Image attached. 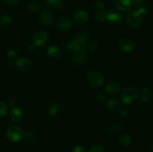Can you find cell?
<instances>
[{"label": "cell", "instance_id": "34", "mask_svg": "<svg viewBox=\"0 0 153 152\" xmlns=\"http://www.w3.org/2000/svg\"><path fill=\"white\" fill-rule=\"evenodd\" d=\"M88 49L90 52H97V49H98V45H97V43H91V44H89V46H88Z\"/></svg>", "mask_w": 153, "mask_h": 152}, {"label": "cell", "instance_id": "9", "mask_svg": "<svg viewBox=\"0 0 153 152\" xmlns=\"http://www.w3.org/2000/svg\"><path fill=\"white\" fill-rule=\"evenodd\" d=\"M118 47L122 52L125 53H130L134 49V43L130 38H123L118 43Z\"/></svg>", "mask_w": 153, "mask_h": 152}, {"label": "cell", "instance_id": "10", "mask_svg": "<svg viewBox=\"0 0 153 152\" xmlns=\"http://www.w3.org/2000/svg\"><path fill=\"white\" fill-rule=\"evenodd\" d=\"M31 61L26 58H19L15 63V66L16 67V69L22 72H25L29 70L31 68Z\"/></svg>", "mask_w": 153, "mask_h": 152}, {"label": "cell", "instance_id": "2", "mask_svg": "<svg viewBox=\"0 0 153 152\" xmlns=\"http://www.w3.org/2000/svg\"><path fill=\"white\" fill-rule=\"evenodd\" d=\"M138 96V92L134 86H127L123 89L121 92V99L126 104H132L136 101Z\"/></svg>", "mask_w": 153, "mask_h": 152}, {"label": "cell", "instance_id": "38", "mask_svg": "<svg viewBox=\"0 0 153 152\" xmlns=\"http://www.w3.org/2000/svg\"><path fill=\"white\" fill-rule=\"evenodd\" d=\"M71 152H85V151L82 145H76L72 149Z\"/></svg>", "mask_w": 153, "mask_h": 152}, {"label": "cell", "instance_id": "35", "mask_svg": "<svg viewBox=\"0 0 153 152\" xmlns=\"http://www.w3.org/2000/svg\"><path fill=\"white\" fill-rule=\"evenodd\" d=\"M128 113H129L128 110L127 108H126V107H122L119 112L120 116L121 117H123V118L126 117V116L128 115Z\"/></svg>", "mask_w": 153, "mask_h": 152}, {"label": "cell", "instance_id": "16", "mask_svg": "<svg viewBox=\"0 0 153 152\" xmlns=\"http://www.w3.org/2000/svg\"><path fill=\"white\" fill-rule=\"evenodd\" d=\"M22 111L20 107H13L10 113V119L13 122H19L22 119Z\"/></svg>", "mask_w": 153, "mask_h": 152}, {"label": "cell", "instance_id": "33", "mask_svg": "<svg viewBox=\"0 0 153 152\" xmlns=\"http://www.w3.org/2000/svg\"><path fill=\"white\" fill-rule=\"evenodd\" d=\"M25 139L28 142H33L35 139V137L34 134L31 132H27L25 134Z\"/></svg>", "mask_w": 153, "mask_h": 152}, {"label": "cell", "instance_id": "23", "mask_svg": "<svg viewBox=\"0 0 153 152\" xmlns=\"http://www.w3.org/2000/svg\"><path fill=\"white\" fill-rule=\"evenodd\" d=\"M59 111V105L57 103H52L48 107V113L51 116H55Z\"/></svg>", "mask_w": 153, "mask_h": 152}, {"label": "cell", "instance_id": "32", "mask_svg": "<svg viewBox=\"0 0 153 152\" xmlns=\"http://www.w3.org/2000/svg\"><path fill=\"white\" fill-rule=\"evenodd\" d=\"M89 152H105V151L100 145H93L90 148Z\"/></svg>", "mask_w": 153, "mask_h": 152}, {"label": "cell", "instance_id": "27", "mask_svg": "<svg viewBox=\"0 0 153 152\" xmlns=\"http://www.w3.org/2000/svg\"><path fill=\"white\" fill-rule=\"evenodd\" d=\"M7 110H8L7 104L3 101H0V117L5 116L7 113Z\"/></svg>", "mask_w": 153, "mask_h": 152}, {"label": "cell", "instance_id": "15", "mask_svg": "<svg viewBox=\"0 0 153 152\" xmlns=\"http://www.w3.org/2000/svg\"><path fill=\"white\" fill-rule=\"evenodd\" d=\"M120 85L116 81H110L106 84L105 91L110 95H116L120 91Z\"/></svg>", "mask_w": 153, "mask_h": 152}, {"label": "cell", "instance_id": "8", "mask_svg": "<svg viewBox=\"0 0 153 152\" xmlns=\"http://www.w3.org/2000/svg\"><path fill=\"white\" fill-rule=\"evenodd\" d=\"M38 20L43 26H49L53 22L54 16L50 10L44 9L40 12L38 16Z\"/></svg>", "mask_w": 153, "mask_h": 152}, {"label": "cell", "instance_id": "3", "mask_svg": "<svg viewBox=\"0 0 153 152\" xmlns=\"http://www.w3.org/2000/svg\"><path fill=\"white\" fill-rule=\"evenodd\" d=\"M87 80L92 86L99 88L104 83V77L97 70H91L87 74Z\"/></svg>", "mask_w": 153, "mask_h": 152}, {"label": "cell", "instance_id": "13", "mask_svg": "<svg viewBox=\"0 0 153 152\" xmlns=\"http://www.w3.org/2000/svg\"><path fill=\"white\" fill-rule=\"evenodd\" d=\"M115 5L120 12H128L131 8V0H116Z\"/></svg>", "mask_w": 153, "mask_h": 152}, {"label": "cell", "instance_id": "6", "mask_svg": "<svg viewBox=\"0 0 153 152\" xmlns=\"http://www.w3.org/2000/svg\"><path fill=\"white\" fill-rule=\"evenodd\" d=\"M49 40L48 34L44 31H39L36 32L32 37V44L34 46H42L46 44Z\"/></svg>", "mask_w": 153, "mask_h": 152}, {"label": "cell", "instance_id": "28", "mask_svg": "<svg viewBox=\"0 0 153 152\" xmlns=\"http://www.w3.org/2000/svg\"><path fill=\"white\" fill-rule=\"evenodd\" d=\"M94 9L95 11H104L105 4L102 1H97L94 4Z\"/></svg>", "mask_w": 153, "mask_h": 152}, {"label": "cell", "instance_id": "36", "mask_svg": "<svg viewBox=\"0 0 153 152\" xmlns=\"http://www.w3.org/2000/svg\"><path fill=\"white\" fill-rule=\"evenodd\" d=\"M19 0H3L4 3L8 6H14L19 2Z\"/></svg>", "mask_w": 153, "mask_h": 152}, {"label": "cell", "instance_id": "26", "mask_svg": "<svg viewBox=\"0 0 153 152\" xmlns=\"http://www.w3.org/2000/svg\"><path fill=\"white\" fill-rule=\"evenodd\" d=\"M27 8L31 13H35L37 12L40 8V5L38 2H36V1H32V2H30L29 4L27 6Z\"/></svg>", "mask_w": 153, "mask_h": 152}, {"label": "cell", "instance_id": "30", "mask_svg": "<svg viewBox=\"0 0 153 152\" xmlns=\"http://www.w3.org/2000/svg\"><path fill=\"white\" fill-rule=\"evenodd\" d=\"M96 18H97V20L99 22H104L106 19V13H105V11H99L97 12V14H96Z\"/></svg>", "mask_w": 153, "mask_h": 152}, {"label": "cell", "instance_id": "12", "mask_svg": "<svg viewBox=\"0 0 153 152\" xmlns=\"http://www.w3.org/2000/svg\"><path fill=\"white\" fill-rule=\"evenodd\" d=\"M87 61V55L85 51L75 52L73 56V62L76 66H82Z\"/></svg>", "mask_w": 153, "mask_h": 152}, {"label": "cell", "instance_id": "1", "mask_svg": "<svg viewBox=\"0 0 153 152\" xmlns=\"http://www.w3.org/2000/svg\"><path fill=\"white\" fill-rule=\"evenodd\" d=\"M126 22L128 26L132 29H138L143 22V14L138 10H134L128 13Z\"/></svg>", "mask_w": 153, "mask_h": 152}, {"label": "cell", "instance_id": "24", "mask_svg": "<svg viewBox=\"0 0 153 152\" xmlns=\"http://www.w3.org/2000/svg\"><path fill=\"white\" fill-rule=\"evenodd\" d=\"M119 106V101L117 98H112L107 102V107L110 110H115Z\"/></svg>", "mask_w": 153, "mask_h": 152}, {"label": "cell", "instance_id": "29", "mask_svg": "<svg viewBox=\"0 0 153 152\" xmlns=\"http://www.w3.org/2000/svg\"><path fill=\"white\" fill-rule=\"evenodd\" d=\"M131 5L135 7L137 9L140 8L141 7H143L146 3H145L144 0H131Z\"/></svg>", "mask_w": 153, "mask_h": 152}, {"label": "cell", "instance_id": "18", "mask_svg": "<svg viewBox=\"0 0 153 152\" xmlns=\"http://www.w3.org/2000/svg\"><path fill=\"white\" fill-rule=\"evenodd\" d=\"M123 127L120 124L114 123L111 125L108 128V134L111 136H117L120 134Z\"/></svg>", "mask_w": 153, "mask_h": 152}, {"label": "cell", "instance_id": "7", "mask_svg": "<svg viewBox=\"0 0 153 152\" xmlns=\"http://www.w3.org/2000/svg\"><path fill=\"white\" fill-rule=\"evenodd\" d=\"M106 19L112 25H119L122 22L123 17L120 10L112 9L106 13Z\"/></svg>", "mask_w": 153, "mask_h": 152}, {"label": "cell", "instance_id": "25", "mask_svg": "<svg viewBox=\"0 0 153 152\" xmlns=\"http://www.w3.org/2000/svg\"><path fill=\"white\" fill-rule=\"evenodd\" d=\"M76 37L78 40H81V41L84 42V43H87V40L89 38V34L85 30H82V31H80L78 33L77 36Z\"/></svg>", "mask_w": 153, "mask_h": 152}, {"label": "cell", "instance_id": "22", "mask_svg": "<svg viewBox=\"0 0 153 152\" xmlns=\"http://www.w3.org/2000/svg\"><path fill=\"white\" fill-rule=\"evenodd\" d=\"M11 16L8 14H3L0 16V26L7 27L11 24Z\"/></svg>", "mask_w": 153, "mask_h": 152}, {"label": "cell", "instance_id": "39", "mask_svg": "<svg viewBox=\"0 0 153 152\" xmlns=\"http://www.w3.org/2000/svg\"><path fill=\"white\" fill-rule=\"evenodd\" d=\"M34 45H29V46H28V47H27V49H28V51H30V52H32L33 50H34Z\"/></svg>", "mask_w": 153, "mask_h": 152}, {"label": "cell", "instance_id": "19", "mask_svg": "<svg viewBox=\"0 0 153 152\" xmlns=\"http://www.w3.org/2000/svg\"><path fill=\"white\" fill-rule=\"evenodd\" d=\"M152 97V92L149 87H144L140 92V99L143 102H149Z\"/></svg>", "mask_w": 153, "mask_h": 152}, {"label": "cell", "instance_id": "14", "mask_svg": "<svg viewBox=\"0 0 153 152\" xmlns=\"http://www.w3.org/2000/svg\"><path fill=\"white\" fill-rule=\"evenodd\" d=\"M58 27L61 31H67L73 28V22L67 17H63L58 21Z\"/></svg>", "mask_w": 153, "mask_h": 152}, {"label": "cell", "instance_id": "21", "mask_svg": "<svg viewBox=\"0 0 153 152\" xmlns=\"http://www.w3.org/2000/svg\"><path fill=\"white\" fill-rule=\"evenodd\" d=\"M46 4L53 10H60L63 7L64 2L62 0H47Z\"/></svg>", "mask_w": 153, "mask_h": 152}, {"label": "cell", "instance_id": "11", "mask_svg": "<svg viewBox=\"0 0 153 152\" xmlns=\"http://www.w3.org/2000/svg\"><path fill=\"white\" fill-rule=\"evenodd\" d=\"M73 18L79 24H86L90 19L89 14L83 10H79L75 12Z\"/></svg>", "mask_w": 153, "mask_h": 152}, {"label": "cell", "instance_id": "17", "mask_svg": "<svg viewBox=\"0 0 153 152\" xmlns=\"http://www.w3.org/2000/svg\"><path fill=\"white\" fill-rule=\"evenodd\" d=\"M47 55L52 59H59L61 56V51L57 46H50L47 49Z\"/></svg>", "mask_w": 153, "mask_h": 152}, {"label": "cell", "instance_id": "5", "mask_svg": "<svg viewBox=\"0 0 153 152\" xmlns=\"http://www.w3.org/2000/svg\"><path fill=\"white\" fill-rule=\"evenodd\" d=\"M87 43L78 40L76 37L69 40L67 43V49L70 52H82L85 51L86 49Z\"/></svg>", "mask_w": 153, "mask_h": 152}, {"label": "cell", "instance_id": "20", "mask_svg": "<svg viewBox=\"0 0 153 152\" xmlns=\"http://www.w3.org/2000/svg\"><path fill=\"white\" fill-rule=\"evenodd\" d=\"M131 139L129 135L126 134H123L120 135L118 138V142L122 147H128L131 144Z\"/></svg>", "mask_w": 153, "mask_h": 152}, {"label": "cell", "instance_id": "37", "mask_svg": "<svg viewBox=\"0 0 153 152\" xmlns=\"http://www.w3.org/2000/svg\"><path fill=\"white\" fill-rule=\"evenodd\" d=\"M16 56V52L13 49H9L7 52V57L8 58H14Z\"/></svg>", "mask_w": 153, "mask_h": 152}, {"label": "cell", "instance_id": "4", "mask_svg": "<svg viewBox=\"0 0 153 152\" xmlns=\"http://www.w3.org/2000/svg\"><path fill=\"white\" fill-rule=\"evenodd\" d=\"M6 136L10 141L18 142L23 137L24 134L22 128L16 125H11L6 131Z\"/></svg>", "mask_w": 153, "mask_h": 152}, {"label": "cell", "instance_id": "31", "mask_svg": "<svg viewBox=\"0 0 153 152\" xmlns=\"http://www.w3.org/2000/svg\"><path fill=\"white\" fill-rule=\"evenodd\" d=\"M105 95L103 93H102V92H100V93H98L96 95V101H97L99 104H103V103L105 101Z\"/></svg>", "mask_w": 153, "mask_h": 152}]
</instances>
